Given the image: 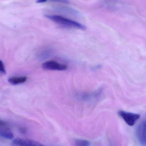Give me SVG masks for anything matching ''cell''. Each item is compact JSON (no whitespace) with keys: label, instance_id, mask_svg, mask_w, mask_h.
<instances>
[{"label":"cell","instance_id":"30bf717a","mask_svg":"<svg viewBox=\"0 0 146 146\" xmlns=\"http://www.w3.org/2000/svg\"><path fill=\"white\" fill-rule=\"evenodd\" d=\"M75 145L76 146H90L91 143L87 140L78 139L75 141Z\"/></svg>","mask_w":146,"mask_h":146},{"label":"cell","instance_id":"9c48e42d","mask_svg":"<svg viewBox=\"0 0 146 146\" xmlns=\"http://www.w3.org/2000/svg\"><path fill=\"white\" fill-rule=\"evenodd\" d=\"M52 54V50L49 48H44L40 52L39 57L42 59H46L50 57Z\"/></svg>","mask_w":146,"mask_h":146},{"label":"cell","instance_id":"52a82bcc","mask_svg":"<svg viewBox=\"0 0 146 146\" xmlns=\"http://www.w3.org/2000/svg\"><path fill=\"white\" fill-rule=\"evenodd\" d=\"M101 89H100L92 93L82 94L80 97L83 100H89L92 99L97 98L101 94Z\"/></svg>","mask_w":146,"mask_h":146},{"label":"cell","instance_id":"5b68a950","mask_svg":"<svg viewBox=\"0 0 146 146\" xmlns=\"http://www.w3.org/2000/svg\"><path fill=\"white\" fill-rule=\"evenodd\" d=\"M14 146H44L42 144L33 140L28 139H15L13 141Z\"/></svg>","mask_w":146,"mask_h":146},{"label":"cell","instance_id":"7a4b0ae2","mask_svg":"<svg viewBox=\"0 0 146 146\" xmlns=\"http://www.w3.org/2000/svg\"><path fill=\"white\" fill-rule=\"evenodd\" d=\"M118 115L129 126H134L140 117V115L139 114L122 110L118 111Z\"/></svg>","mask_w":146,"mask_h":146},{"label":"cell","instance_id":"277c9868","mask_svg":"<svg viewBox=\"0 0 146 146\" xmlns=\"http://www.w3.org/2000/svg\"><path fill=\"white\" fill-rule=\"evenodd\" d=\"M0 137L8 140H12L14 138L13 134L7 123L1 120H0Z\"/></svg>","mask_w":146,"mask_h":146},{"label":"cell","instance_id":"8fae6325","mask_svg":"<svg viewBox=\"0 0 146 146\" xmlns=\"http://www.w3.org/2000/svg\"><path fill=\"white\" fill-rule=\"evenodd\" d=\"M0 72L2 73H6V70L3 62L1 60H0Z\"/></svg>","mask_w":146,"mask_h":146},{"label":"cell","instance_id":"6da1fadb","mask_svg":"<svg viewBox=\"0 0 146 146\" xmlns=\"http://www.w3.org/2000/svg\"><path fill=\"white\" fill-rule=\"evenodd\" d=\"M47 17L58 25L67 28H75L82 30L86 29L84 25L80 23L60 15H47Z\"/></svg>","mask_w":146,"mask_h":146},{"label":"cell","instance_id":"8992f818","mask_svg":"<svg viewBox=\"0 0 146 146\" xmlns=\"http://www.w3.org/2000/svg\"><path fill=\"white\" fill-rule=\"evenodd\" d=\"M137 134L140 145L142 146H146V119L140 125Z\"/></svg>","mask_w":146,"mask_h":146},{"label":"cell","instance_id":"ba28073f","mask_svg":"<svg viewBox=\"0 0 146 146\" xmlns=\"http://www.w3.org/2000/svg\"><path fill=\"white\" fill-rule=\"evenodd\" d=\"M27 77L26 76H21V77H10L8 80L9 82L13 85H18L24 83L26 81Z\"/></svg>","mask_w":146,"mask_h":146},{"label":"cell","instance_id":"7c38bea8","mask_svg":"<svg viewBox=\"0 0 146 146\" xmlns=\"http://www.w3.org/2000/svg\"><path fill=\"white\" fill-rule=\"evenodd\" d=\"M48 0H37V3H42L45 2Z\"/></svg>","mask_w":146,"mask_h":146},{"label":"cell","instance_id":"3957f363","mask_svg":"<svg viewBox=\"0 0 146 146\" xmlns=\"http://www.w3.org/2000/svg\"><path fill=\"white\" fill-rule=\"evenodd\" d=\"M43 69L50 71H63L68 69L67 65L61 64L55 61L50 60L45 62L42 65Z\"/></svg>","mask_w":146,"mask_h":146}]
</instances>
